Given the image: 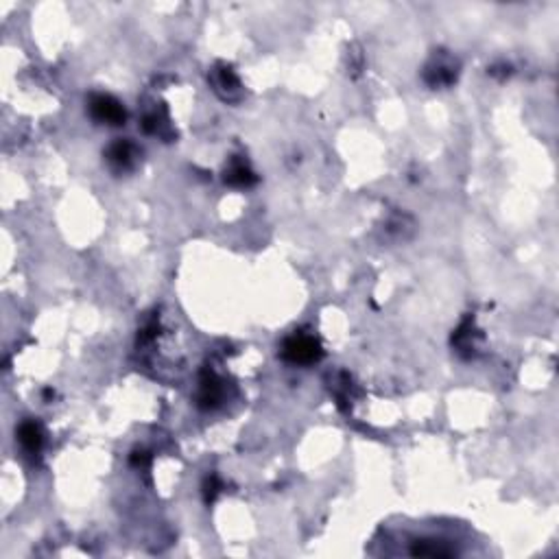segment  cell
<instances>
[{"label": "cell", "mask_w": 559, "mask_h": 559, "mask_svg": "<svg viewBox=\"0 0 559 559\" xmlns=\"http://www.w3.org/2000/svg\"><path fill=\"white\" fill-rule=\"evenodd\" d=\"M321 345L308 335H293L282 345V357L293 365H310L321 359Z\"/></svg>", "instance_id": "obj_1"}, {"label": "cell", "mask_w": 559, "mask_h": 559, "mask_svg": "<svg viewBox=\"0 0 559 559\" xmlns=\"http://www.w3.org/2000/svg\"><path fill=\"white\" fill-rule=\"evenodd\" d=\"M457 550L450 548L446 542H439V540H418L413 546H411V555H420V557H448V555H455Z\"/></svg>", "instance_id": "obj_6"}, {"label": "cell", "mask_w": 559, "mask_h": 559, "mask_svg": "<svg viewBox=\"0 0 559 559\" xmlns=\"http://www.w3.org/2000/svg\"><path fill=\"white\" fill-rule=\"evenodd\" d=\"M134 158H136V149H134V144L131 142H116L109 146V151H107V162L116 168V170H127L134 166Z\"/></svg>", "instance_id": "obj_3"}, {"label": "cell", "mask_w": 559, "mask_h": 559, "mask_svg": "<svg viewBox=\"0 0 559 559\" xmlns=\"http://www.w3.org/2000/svg\"><path fill=\"white\" fill-rule=\"evenodd\" d=\"M18 441L28 455H38L42 448V428L36 422H24L18 428Z\"/></svg>", "instance_id": "obj_4"}, {"label": "cell", "mask_w": 559, "mask_h": 559, "mask_svg": "<svg viewBox=\"0 0 559 559\" xmlns=\"http://www.w3.org/2000/svg\"><path fill=\"white\" fill-rule=\"evenodd\" d=\"M223 398V387L221 382L210 374V378L201 380V389H199V404L203 408H215Z\"/></svg>", "instance_id": "obj_5"}, {"label": "cell", "mask_w": 559, "mask_h": 559, "mask_svg": "<svg viewBox=\"0 0 559 559\" xmlns=\"http://www.w3.org/2000/svg\"><path fill=\"white\" fill-rule=\"evenodd\" d=\"M225 182H229L234 186H249L254 182V173L249 168H245L243 164H234L225 173Z\"/></svg>", "instance_id": "obj_7"}, {"label": "cell", "mask_w": 559, "mask_h": 559, "mask_svg": "<svg viewBox=\"0 0 559 559\" xmlns=\"http://www.w3.org/2000/svg\"><path fill=\"white\" fill-rule=\"evenodd\" d=\"M90 114L97 123H103V125H112V127H119V125H125L127 121V112L125 107L107 97V94H97L90 99Z\"/></svg>", "instance_id": "obj_2"}]
</instances>
